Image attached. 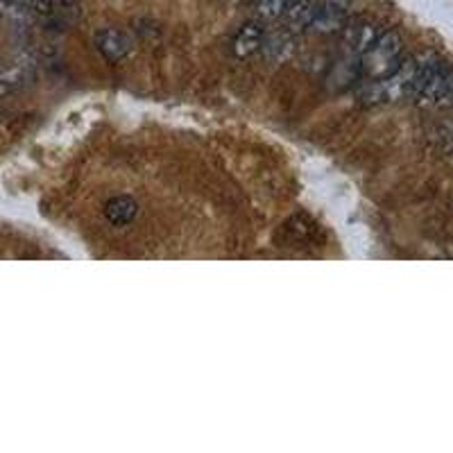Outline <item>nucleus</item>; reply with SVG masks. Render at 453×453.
Instances as JSON below:
<instances>
[{
  "label": "nucleus",
  "instance_id": "obj_1",
  "mask_svg": "<svg viewBox=\"0 0 453 453\" xmlns=\"http://www.w3.org/2000/svg\"><path fill=\"white\" fill-rule=\"evenodd\" d=\"M403 57V42L396 32L386 30L376 39L374 46L361 57V75L376 82V80L388 78L390 73L402 66Z\"/></svg>",
  "mask_w": 453,
  "mask_h": 453
},
{
  "label": "nucleus",
  "instance_id": "obj_2",
  "mask_svg": "<svg viewBox=\"0 0 453 453\" xmlns=\"http://www.w3.org/2000/svg\"><path fill=\"white\" fill-rule=\"evenodd\" d=\"M354 0H318L311 32L315 35H335L345 27Z\"/></svg>",
  "mask_w": 453,
  "mask_h": 453
},
{
  "label": "nucleus",
  "instance_id": "obj_3",
  "mask_svg": "<svg viewBox=\"0 0 453 453\" xmlns=\"http://www.w3.org/2000/svg\"><path fill=\"white\" fill-rule=\"evenodd\" d=\"M342 32H345V46L349 48L351 55H356L361 59V57L374 46L376 39L381 36L383 30H379L374 23L365 21V19H356V21H347Z\"/></svg>",
  "mask_w": 453,
  "mask_h": 453
},
{
  "label": "nucleus",
  "instance_id": "obj_4",
  "mask_svg": "<svg viewBox=\"0 0 453 453\" xmlns=\"http://www.w3.org/2000/svg\"><path fill=\"white\" fill-rule=\"evenodd\" d=\"M93 43H96L100 55L111 64L123 62L125 57L129 55V48H132L127 35L120 32L119 27H100V30L93 35Z\"/></svg>",
  "mask_w": 453,
  "mask_h": 453
},
{
  "label": "nucleus",
  "instance_id": "obj_5",
  "mask_svg": "<svg viewBox=\"0 0 453 453\" xmlns=\"http://www.w3.org/2000/svg\"><path fill=\"white\" fill-rule=\"evenodd\" d=\"M263 39H265V27L258 21H250L236 32L232 43V52L238 59H250L257 52H261Z\"/></svg>",
  "mask_w": 453,
  "mask_h": 453
},
{
  "label": "nucleus",
  "instance_id": "obj_6",
  "mask_svg": "<svg viewBox=\"0 0 453 453\" xmlns=\"http://www.w3.org/2000/svg\"><path fill=\"white\" fill-rule=\"evenodd\" d=\"M315 16V3L313 0H288L286 12H283V23H286V30H290L293 35L299 32H309L311 23H313Z\"/></svg>",
  "mask_w": 453,
  "mask_h": 453
},
{
  "label": "nucleus",
  "instance_id": "obj_7",
  "mask_svg": "<svg viewBox=\"0 0 453 453\" xmlns=\"http://www.w3.org/2000/svg\"><path fill=\"white\" fill-rule=\"evenodd\" d=\"M295 48V39H293V32L290 30H277V32H265V39H263V48L261 50L274 59V62H283V59H288L290 52Z\"/></svg>",
  "mask_w": 453,
  "mask_h": 453
},
{
  "label": "nucleus",
  "instance_id": "obj_8",
  "mask_svg": "<svg viewBox=\"0 0 453 453\" xmlns=\"http://www.w3.org/2000/svg\"><path fill=\"white\" fill-rule=\"evenodd\" d=\"M104 213H107V218L116 226H125L136 218V213H139V204L127 196L113 197V200H109L107 206H104Z\"/></svg>",
  "mask_w": 453,
  "mask_h": 453
},
{
  "label": "nucleus",
  "instance_id": "obj_9",
  "mask_svg": "<svg viewBox=\"0 0 453 453\" xmlns=\"http://www.w3.org/2000/svg\"><path fill=\"white\" fill-rule=\"evenodd\" d=\"M286 234H288V236L293 238L297 245H302V242L313 241L315 234H318V226H315L309 218L297 216V218H293L288 225H286Z\"/></svg>",
  "mask_w": 453,
  "mask_h": 453
},
{
  "label": "nucleus",
  "instance_id": "obj_10",
  "mask_svg": "<svg viewBox=\"0 0 453 453\" xmlns=\"http://www.w3.org/2000/svg\"><path fill=\"white\" fill-rule=\"evenodd\" d=\"M288 0H257V14L261 21H279Z\"/></svg>",
  "mask_w": 453,
  "mask_h": 453
},
{
  "label": "nucleus",
  "instance_id": "obj_11",
  "mask_svg": "<svg viewBox=\"0 0 453 453\" xmlns=\"http://www.w3.org/2000/svg\"><path fill=\"white\" fill-rule=\"evenodd\" d=\"M52 3H55V0H35V12H39V14H48V12L52 10Z\"/></svg>",
  "mask_w": 453,
  "mask_h": 453
},
{
  "label": "nucleus",
  "instance_id": "obj_12",
  "mask_svg": "<svg viewBox=\"0 0 453 453\" xmlns=\"http://www.w3.org/2000/svg\"><path fill=\"white\" fill-rule=\"evenodd\" d=\"M0 5H3V3H0Z\"/></svg>",
  "mask_w": 453,
  "mask_h": 453
}]
</instances>
